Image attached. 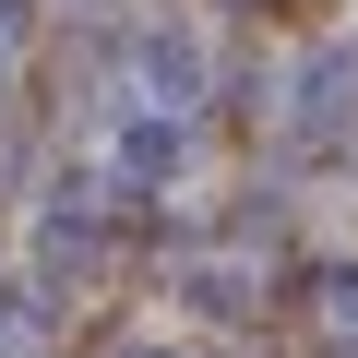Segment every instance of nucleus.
Segmentation results:
<instances>
[{
	"instance_id": "1",
	"label": "nucleus",
	"mask_w": 358,
	"mask_h": 358,
	"mask_svg": "<svg viewBox=\"0 0 358 358\" xmlns=\"http://www.w3.org/2000/svg\"><path fill=\"white\" fill-rule=\"evenodd\" d=\"M131 72H143L155 108H192V96H203V36H192V24H155V36L131 48Z\"/></svg>"
},
{
	"instance_id": "2",
	"label": "nucleus",
	"mask_w": 358,
	"mask_h": 358,
	"mask_svg": "<svg viewBox=\"0 0 358 358\" xmlns=\"http://www.w3.org/2000/svg\"><path fill=\"white\" fill-rule=\"evenodd\" d=\"M358 108V48H322L310 72H299V131H334Z\"/></svg>"
},
{
	"instance_id": "3",
	"label": "nucleus",
	"mask_w": 358,
	"mask_h": 358,
	"mask_svg": "<svg viewBox=\"0 0 358 358\" xmlns=\"http://www.w3.org/2000/svg\"><path fill=\"white\" fill-rule=\"evenodd\" d=\"M120 167H131V179H167V167H179V131H167V120H120Z\"/></svg>"
},
{
	"instance_id": "4",
	"label": "nucleus",
	"mask_w": 358,
	"mask_h": 358,
	"mask_svg": "<svg viewBox=\"0 0 358 358\" xmlns=\"http://www.w3.org/2000/svg\"><path fill=\"white\" fill-rule=\"evenodd\" d=\"M108 358H192V346H143V334H131V346H108Z\"/></svg>"
},
{
	"instance_id": "5",
	"label": "nucleus",
	"mask_w": 358,
	"mask_h": 358,
	"mask_svg": "<svg viewBox=\"0 0 358 358\" xmlns=\"http://www.w3.org/2000/svg\"><path fill=\"white\" fill-rule=\"evenodd\" d=\"M0 84H13V48H0Z\"/></svg>"
}]
</instances>
